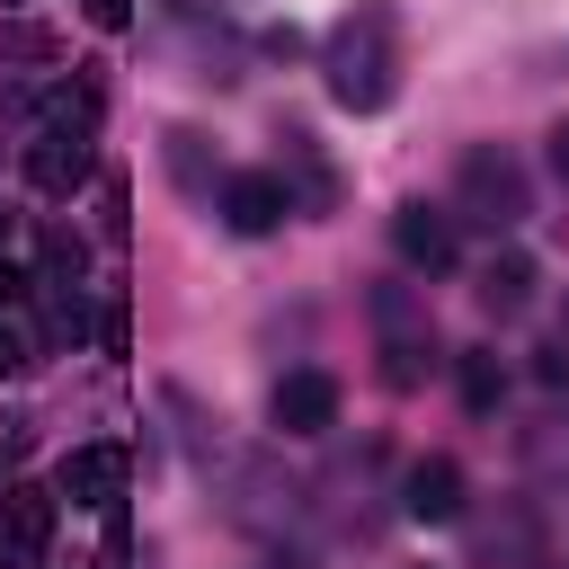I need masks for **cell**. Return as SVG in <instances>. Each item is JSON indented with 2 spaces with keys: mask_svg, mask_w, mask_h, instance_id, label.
I'll list each match as a JSON object with an SVG mask.
<instances>
[{
  "mask_svg": "<svg viewBox=\"0 0 569 569\" xmlns=\"http://www.w3.org/2000/svg\"><path fill=\"white\" fill-rule=\"evenodd\" d=\"M276 178H302V204H311V213H320V204H338V178H329V160L311 151V133H284Z\"/></svg>",
  "mask_w": 569,
  "mask_h": 569,
  "instance_id": "5bb4252c",
  "label": "cell"
},
{
  "mask_svg": "<svg viewBox=\"0 0 569 569\" xmlns=\"http://www.w3.org/2000/svg\"><path fill=\"white\" fill-rule=\"evenodd\" d=\"M62 498H71V507H116V498H124V453H116V445H80V453L62 462Z\"/></svg>",
  "mask_w": 569,
  "mask_h": 569,
  "instance_id": "30bf717a",
  "label": "cell"
},
{
  "mask_svg": "<svg viewBox=\"0 0 569 569\" xmlns=\"http://www.w3.org/2000/svg\"><path fill=\"white\" fill-rule=\"evenodd\" d=\"M0 471H9V453H0Z\"/></svg>",
  "mask_w": 569,
  "mask_h": 569,
  "instance_id": "603a6c76",
  "label": "cell"
},
{
  "mask_svg": "<svg viewBox=\"0 0 569 569\" xmlns=\"http://www.w3.org/2000/svg\"><path fill=\"white\" fill-rule=\"evenodd\" d=\"M409 516H418V525H453V516H462V462H453V453L409 462Z\"/></svg>",
  "mask_w": 569,
  "mask_h": 569,
  "instance_id": "8fae6325",
  "label": "cell"
},
{
  "mask_svg": "<svg viewBox=\"0 0 569 569\" xmlns=\"http://www.w3.org/2000/svg\"><path fill=\"white\" fill-rule=\"evenodd\" d=\"M9 240H18V213H9V204H0V258H9Z\"/></svg>",
  "mask_w": 569,
  "mask_h": 569,
  "instance_id": "7402d4cb",
  "label": "cell"
},
{
  "mask_svg": "<svg viewBox=\"0 0 569 569\" xmlns=\"http://www.w3.org/2000/svg\"><path fill=\"white\" fill-rule=\"evenodd\" d=\"M462 400H471L480 418H489V409L507 400V365H498L489 347H471V356H462Z\"/></svg>",
  "mask_w": 569,
  "mask_h": 569,
  "instance_id": "2e32d148",
  "label": "cell"
},
{
  "mask_svg": "<svg viewBox=\"0 0 569 569\" xmlns=\"http://www.w3.org/2000/svg\"><path fill=\"white\" fill-rule=\"evenodd\" d=\"M89 169H98V133H80V124H44V133L27 142V178H36L44 196H71Z\"/></svg>",
  "mask_w": 569,
  "mask_h": 569,
  "instance_id": "277c9868",
  "label": "cell"
},
{
  "mask_svg": "<svg viewBox=\"0 0 569 569\" xmlns=\"http://www.w3.org/2000/svg\"><path fill=\"white\" fill-rule=\"evenodd\" d=\"M18 365H27V347H18V329H0V382H9Z\"/></svg>",
  "mask_w": 569,
  "mask_h": 569,
  "instance_id": "ffe728a7",
  "label": "cell"
},
{
  "mask_svg": "<svg viewBox=\"0 0 569 569\" xmlns=\"http://www.w3.org/2000/svg\"><path fill=\"white\" fill-rule=\"evenodd\" d=\"M525 302H533V258H516V249L489 258V267H480V311H489V320H516Z\"/></svg>",
  "mask_w": 569,
  "mask_h": 569,
  "instance_id": "4fadbf2b",
  "label": "cell"
},
{
  "mask_svg": "<svg viewBox=\"0 0 569 569\" xmlns=\"http://www.w3.org/2000/svg\"><path fill=\"white\" fill-rule=\"evenodd\" d=\"M365 311H373V329H382V382H391V391H409V382L436 365L427 302H418L409 284H373V293H365Z\"/></svg>",
  "mask_w": 569,
  "mask_h": 569,
  "instance_id": "3957f363",
  "label": "cell"
},
{
  "mask_svg": "<svg viewBox=\"0 0 569 569\" xmlns=\"http://www.w3.org/2000/svg\"><path fill=\"white\" fill-rule=\"evenodd\" d=\"M471 551H480V569H533V551H542V516L516 498L507 516H480V525H471Z\"/></svg>",
  "mask_w": 569,
  "mask_h": 569,
  "instance_id": "9c48e42d",
  "label": "cell"
},
{
  "mask_svg": "<svg viewBox=\"0 0 569 569\" xmlns=\"http://www.w3.org/2000/svg\"><path fill=\"white\" fill-rule=\"evenodd\" d=\"M0 53L9 62H53V36L44 27H0Z\"/></svg>",
  "mask_w": 569,
  "mask_h": 569,
  "instance_id": "e0dca14e",
  "label": "cell"
},
{
  "mask_svg": "<svg viewBox=\"0 0 569 569\" xmlns=\"http://www.w3.org/2000/svg\"><path fill=\"white\" fill-rule=\"evenodd\" d=\"M551 169H560V178H569V124H560V133H551Z\"/></svg>",
  "mask_w": 569,
  "mask_h": 569,
  "instance_id": "44dd1931",
  "label": "cell"
},
{
  "mask_svg": "<svg viewBox=\"0 0 569 569\" xmlns=\"http://www.w3.org/2000/svg\"><path fill=\"white\" fill-rule=\"evenodd\" d=\"M36 258H44V276H36V284H80V267H89L80 231H62V222H44V231H36Z\"/></svg>",
  "mask_w": 569,
  "mask_h": 569,
  "instance_id": "9a60e30c",
  "label": "cell"
},
{
  "mask_svg": "<svg viewBox=\"0 0 569 569\" xmlns=\"http://www.w3.org/2000/svg\"><path fill=\"white\" fill-rule=\"evenodd\" d=\"M27 293H36V276H27V267H9V258H0V302H27Z\"/></svg>",
  "mask_w": 569,
  "mask_h": 569,
  "instance_id": "ac0fdd59",
  "label": "cell"
},
{
  "mask_svg": "<svg viewBox=\"0 0 569 569\" xmlns=\"http://www.w3.org/2000/svg\"><path fill=\"white\" fill-rule=\"evenodd\" d=\"M284 213H293V187H284L276 169H240V178H222V222H231L240 240L276 231Z\"/></svg>",
  "mask_w": 569,
  "mask_h": 569,
  "instance_id": "8992f818",
  "label": "cell"
},
{
  "mask_svg": "<svg viewBox=\"0 0 569 569\" xmlns=\"http://www.w3.org/2000/svg\"><path fill=\"white\" fill-rule=\"evenodd\" d=\"M267 418H276L284 436H320V427L338 418V382H329L320 365H293V373H276V391H267Z\"/></svg>",
  "mask_w": 569,
  "mask_h": 569,
  "instance_id": "5b68a950",
  "label": "cell"
},
{
  "mask_svg": "<svg viewBox=\"0 0 569 569\" xmlns=\"http://www.w3.org/2000/svg\"><path fill=\"white\" fill-rule=\"evenodd\" d=\"M320 71H329V98L347 116H382L391 89H400V9L391 0H356L329 44H320Z\"/></svg>",
  "mask_w": 569,
  "mask_h": 569,
  "instance_id": "6da1fadb",
  "label": "cell"
},
{
  "mask_svg": "<svg viewBox=\"0 0 569 569\" xmlns=\"http://www.w3.org/2000/svg\"><path fill=\"white\" fill-rule=\"evenodd\" d=\"M124 18H133V0H89V27H107V36H116Z\"/></svg>",
  "mask_w": 569,
  "mask_h": 569,
  "instance_id": "d6986e66",
  "label": "cell"
},
{
  "mask_svg": "<svg viewBox=\"0 0 569 569\" xmlns=\"http://www.w3.org/2000/svg\"><path fill=\"white\" fill-rule=\"evenodd\" d=\"M391 249H400V267H418V276H445V267L462 258L453 213H436V204H400V213H391Z\"/></svg>",
  "mask_w": 569,
  "mask_h": 569,
  "instance_id": "52a82bcc",
  "label": "cell"
},
{
  "mask_svg": "<svg viewBox=\"0 0 569 569\" xmlns=\"http://www.w3.org/2000/svg\"><path fill=\"white\" fill-rule=\"evenodd\" d=\"M44 551H53V498L44 489H0V560L36 569Z\"/></svg>",
  "mask_w": 569,
  "mask_h": 569,
  "instance_id": "ba28073f",
  "label": "cell"
},
{
  "mask_svg": "<svg viewBox=\"0 0 569 569\" xmlns=\"http://www.w3.org/2000/svg\"><path fill=\"white\" fill-rule=\"evenodd\" d=\"M160 160H169V178H178L187 196H213V187H222V160H213V142H204L196 124H169V133H160Z\"/></svg>",
  "mask_w": 569,
  "mask_h": 569,
  "instance_id": "7c38bea8",
  "label": "cell"
},
{
  "mask_svg": "<svg viewBox=\"0 0 569 569\" xmlns=\"http://www.w3.org/2000/svg\"><path fill=\"white\" fill-rule=\"evenodd\" d=\"M453 213H471V222H489V231L525 222V213H533V178H525V160H516L507 142H471L462 169H453Z\"/></svg>",
  "mask_w": 569,
  "mask_h": 569,
  "instance_id": "7a4b0ae2",
  "label": "cell"
}]
</instances>
